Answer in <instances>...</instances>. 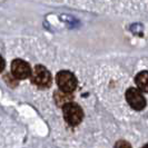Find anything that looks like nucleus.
Listing matches in <instances>:
<instances>
[{"label":"nucleus","instance_id":"obj_2","mask_svg":"<svg viewBox=\"0 0 148 148\" xmlns=\"http://www.w3.org/2000/svg\"><path fill=\"white\" fill-rule=\"evenodd\" d=\"M31 82L39 88H48L51 85V74L46 67L38 65L34 68L30 75Z\"/></svg>","mask_w":148,"mask_h":148},{"label":"nucleus","instance_id":"obj_3","mask_svg":"<svg viewBox=\"0 0 148 148\" xmlns=\"http://www.w3.org/2000/svg\"><path fill=\"white\" fill-rule=\"evenodd\" d=\"M56 80H57V85L61 91H65V92H73L76 87H77V78L73 73L70 71H67V70H61L57 74L56 77Z\"/></svg>","mask_w":148,"mask_h":148},{"label":"nucleus","instance_id":"obj_1","mask_svg":"<svg viewBox=\"0 0 148 148\" xmlns=\"http://www.w3.org/2000/svg\"><path fill=\"white\" fill-rule=\"evenodd\" d=\"M64 118L70 126H77L82 123L84 118V111L79 105L73 101H68L62 106Z\"/></svg>","mask_w":148,"mask_h":148},{"label":"nucleus","instance_id":"obj_6","mask_svg":"<svg viewBox=\"0 0 148 148\" xmlns=\"http://www.w3.org/2000/svg\"><path fill=\"white\" fill-rule=\"evenodd\" d=\"M135 82L143 92H148V71H140L136 76Z\"/></svg>","mask_w":148,"mask_h":148},{"label":"nucleus","instance_id":"obj_4","mask_svg":"<svg viewBox=\"0 0 148 148\" xmlns=\"http://www.w3.org/2000/svg\"><path fill=\"white\" fill-rule=\"evenodd\" d=\"M126 100L128 105L135 110H143L146 107V99L143 96L141 90L137 88L127 89Z\"/></svg>","mask_w":148,"mask_h":148},{"label":"nucleus","instance_id":"obj_7","mask_svg":"<svg viewBox=\"0 0 148 148\" xmlns=\"http://www.w3.org/2000/svg\"><path fill=\"white\" fill-rule=\"evenodd\" d=\"M5 66H6V62H5V60H3V58L0 56V73L5 69Z\"/></svg>","mask_w":148,"mask_h":148},{"label":"nucleus","instance_id":"obj_5","mask_svg":"<svg viewBox=\"0 0 148 148\" xmlns=\"http://www.w3.org/2000/svg\"><path fill=\"white\" fill-rule=\"evenodd\" d=\"M11 73L16 79H26L31 75V68L26 61L15 59L11 62Z\"/></svg>","mask_w":148,"mask_h":148}]
</instances>
